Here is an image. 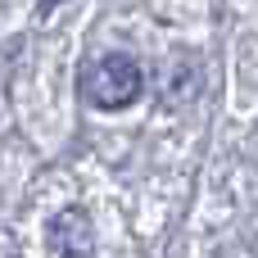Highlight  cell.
I'll return each instance as SVG.
<instances>
[{
    "mask_svg": "<svg viewBox=\"0 0 258 258\" xmlns=\"http://www.w3.org/2000/svg\"><path fill=\"white\" fill-rule=\"evenodd\" d=\"M141 86H145V77L132 54H104L82 73V95L95 109H127L141 95Z\"/></svg>",
    "mask_w": 258,
    "mask_h": 258,
    "instance_id": "obj_1",
    "label": "cell"
},
{
    "mask_svg": "<svg viewBox=\"0 0 258 258\" xmlns=\"http://www.w3.org/2000/svg\"><path fill=\"white\" fill-rule=\"evenodd\" d=\"M50 5H59V0H45V9H50Z\"/></svg>",
    "mask_w": 258,
    "mask_h": 258,
    "instance_id": "obj_3",
    "label": "cell"
},
{
    "mask_svg": "<svg viewBox=\"0 0 258 258\" xmlns=\"http://www.w3.org/2000/svg\"><path fill=\"white\" fill-rule=\"evenodd\" d=\"M45 245H50V254H59V258H86L91 249H95L86 213H82V209H63V213H54Z\"/></svg>",
    "mask_w": 258,
    "mask_h": 258,
    "instance_id": "obj_2",
    "label": "cell"
}]
</instances>
